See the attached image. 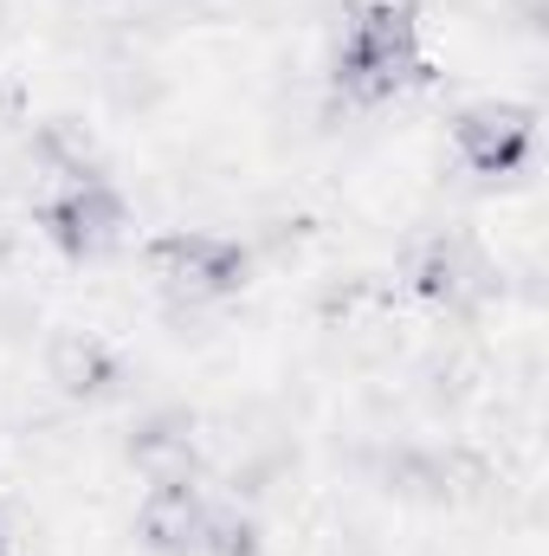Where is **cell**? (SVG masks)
<instances>
[{
    "instance_id": "cell-8",
    "label": "cell",
    "mask_w": 549,
    "mask_h": 556,
    "mask_svg": "<svg viewBox=\"0 0 549 556\" xmlns=\"http://www.w3.org/2000/svg\"><path fill=\"white\" fill-rule=\"evenodd\" d=\"M214 485L201 479H162L137 498V544L142 556H201Z\"/></svg>"
},
{
    "instance_id": "cell-12",
    "label": "cell",
    "mask_w": 549,
    "mask_h": 556,
    "mask_svg": "<svg viewBox=\"0 0 549 556\" xmlns=\"http://www.w3.org/2000/svg\"><path fill=\"white\" fill-rule=\"evenodd\" d=\"M13 33V0H0V39Z\"/></svg>"
},
{
    "instance_id": "cell-11",
    "label": "cell",
    "mask_w": 549,
    "mask_h": 556,
    "mask_svg": "<svg viewBox=\"0 0 549 556\" xmlns=\"http://www.w3.org/2000/svg\"><path fill=\"white\" fill-rule=\"evenodd\" d=\"M13 253H20V233H13L7 214H0V278H7V266H13Z\"/></svg>"
},
{
    "instance_id": "cell-3",
    "label": "cell",
    "mask_w": 549,
    "mask_h": 556,
    "mask_svg": "<svg viewBox=\"0 0 549 556\" xmlns=\"http://www.w3.org/2000/svg\"><path fill=\"white\" fill-rule=\"evenodd\" d=\"M401 291L452 324H478L505 298V273H498V253L485 247L478 227L446 220V227H426L401 247Z\"/></svg>"
},
{
    "instance_id": "cell-9",
    "label": "cell",
    "mask_w": 549,
    "mask_h": 556,
    "mask_svg": "<svg viewBox=\"0 0 549 556\" xmlns=\"http://www.w3.org/2000/svg\"><path fill=\"white\" fill-rule=\"evenodd\" d=\"M20 168H33V181H46V188L85 181V175H111V168H104V137H98V124L78 117V111L39 117V124L26 130V142H20Z\"/></svg>"
},
{
    "instance_id": "cell-2",
    "label": "cell",
    "mask_w": 549,
    "mask_h": 556,
    "mask_svg": "<svg viewBox=\"0 0 549 556\" xmlns=\"http://www.w3.org/2000/svg\"><path fill=\"white\" fill-rule=\"evenodd\" d=\"M142 273L162 298V317H201L233 304L253 278H259V247L220 227H162L142 240Z\"/></svg>"
},
{
    "instance_id": "cell-1",
    "label": "cell",
    "mask_w": 549,
    "mask_h": 556,
    "mask_svg": "<svg viewBox=\"0 0 549 556\" xmlns=\"http://www.w3.org/2000/svg\"><path fill=\"white\" fill-rule=\"evenodd\" d=\"M433 85L413 0H343V33L323 59V104L336 117H375Z\"/></svg>"
},
{
    "instance_id": "cell-7",
    "label": "cell",
    "mask_w": 549,
    "mask_h": 556,
    "mask_svg": "<svg viewBox=\"0 0 549 556\" xmlns=\"http://www.w3.org/2000/svg\"><path fill=\"white\" fill-rule=\"evenodd\" d=\"M124 466L137 472L142 485H162V479H201L207 472V433H201V415L181 408V402H155L142 408L124 440H117Z\"/></svg>"
},
{
    "instance_id": "cell-10",
    "label": "cell",
    "mask_w": 549,
    "mask_h": 556,
    "mask_svg": "<svg viewBox=\"0 0 549 556\" xmlns=\"http://www.w3.org/2000/svg\"><path fill=\"white\" fill-rule=\"evenodd\" d=\"M201 556H266V518H259V505H246L233 492H214L207 498Z\"/></svg>"
},
{
    "instance_id": "cell-5",
    "label": "cell",
    "mask_w": 549,
    "mask_h": 556,
    "mask_svg": "<svg viewBox=\"0 0 549 556\" xmlns=\"http://www.w3.org/2000/svg\"><path fill=\"white\" fill-rule=\"evenodd\" d=\"M446 142H452V162L472 175V181H511L537 162V142H544V111L524 104V98H472L446 117Z\"/></svg>"
},
{
    "instance_id": "cell-6",
    "label": "cell",
    "mask_w": 549,
    "mask_h": 556,
    "mask_svg": "<svg viewBox=\"0 0 549 556\" xmlns=\"http://www.w3.org/2000/svg\"><path fill=\"white\" fill-rule=\"evenodd\" d=\"M39 382L59 402H72V408H104V402H124L130 363H124V350L104 330L59 324V330L39 337Z\"/></svg>"
},
{
    "instance_id": "cell-4",
    "label": "cell",
    "mask_w": 549,
    "mask_h": 556,
    "mask_svg": "<svg viewBox=\"0 0 549 556\" xmlns=\"http://www.w3.org/2000/svg\"><path fill=\"white\" fill-rule=\"evenodd\" d=\"M33 227L39 240L65 260V266H98L111 260L130 227H137V201L124 194L117 175H85V181H59L33 201Z\"/></svg>"
}]
</instances>
